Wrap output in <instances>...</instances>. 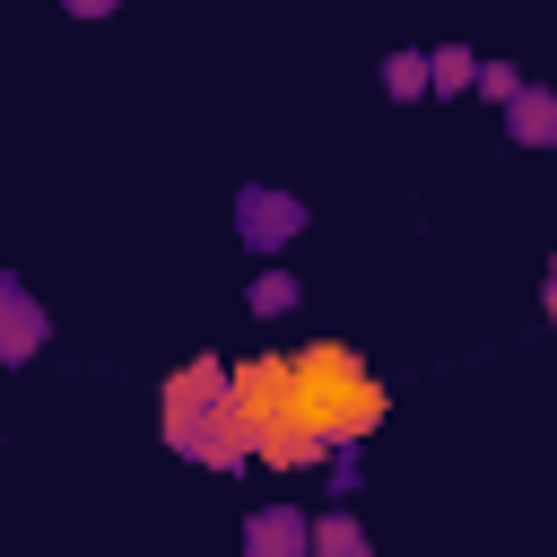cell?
Instances as JSON below:
<instances>
[{
  "mask_svg": "<svg viewBox=\"0 0 557 557\" xmlns=\"http://www.w3.org/2000/svg\"><path fill=\"white\" fill-rule=\"evenodd\" d=\"M44 339H52L44 305H35L17 278H0V366H35V357H44Z\"/></svg>",
  "mask_w": 557,
  "mask_h": 557,
  "instance_id": "obj_6",
  "label": "cell"
},
{
  "mask_svg": "<svg viewBox=\"0 0 557 557\" xmlns=\"http://www.w3.org/2000/svg\"><path fill=\"white\" fill-rule=\"evenodd\" d=\"M296 296H305V287H296V278H287V270H278V261H270V270H261V278H252V296H244V305H252V313H261V322H278V313H296Z\"/></svg>",
  "mask_w": 557,
  "mask_h": 557,
  "instance_id": "obj_11",
  "label": "cell"
},
{
  "mask_svg": "<svg viewBox=\"0 0 557 557\" xmlns=\"http://www.w3.org/2000/svg\"><path fill=\"white\" fill-rule=\"evenodd\" d=\"M244 557H313V513L305 505H252L244 513Z\"/></svg>",
  "mask_w": 557,
  "mask_h": 557,
  "instance_id": "obj_5",
  "label": "cell"
},
{
  "mask_svg": "<svg viewBox=\"0 0 557 557\" xmlns=\"http://www.w3.org/2000/svg\"><path fill=\"white\" fill-rule=\"evenodd\" d=\"M287 366H296V418H305L331 453H357V444L383 435V418H392V383H383L348 339H305Z\"/></svg>",
  "mask_w": 557,
  "mask_h": 557,
  "instance_id": "obj_2",
  "label": "cell"
},
{
  "mask_svg": "<svg viewBox=\"0 0 557 557\" xmlns=\"http://www.w3.org/2000/svg\"><path fill=\"white\" fill-rule=\"evenodd\" d=\"M540 313H548V331H557V261H548V287H540Z\"/></svg>",
  "mask_w": 557,
  "mask_h": 557,
  "instance_id": "obj_13",
  "label": "cell"
},
{
  "mask_svg": "<svg viewBox=\"0 0 557 557\" xmlns=\"http://www.w3.org/2000/svg\"><path fill=\"white\" fill-rule=\"evenodd\" d=\"M426 70H435V96H479V70H487V61H479L470 44H435Z\"/></svg>",
  "mask_w": 557,
  "mask_h": 557,
  "instance_id": "obj_9",
  "label": "cell"
},
{
  "mask_svg": "<svg viewBox=\"0 0 557 557\" xmlns=\"http://www.w3.org/2000/svg\"><path fill=\"white\" fill-rule=\"evenodd\" d=\"M383 96H392V104H418V96H435V70H426V52H392V61H383Z\"/></svg>",
  "mask_w": 557,
  "mask_h": 557,
  "instance_id": "obj_10",
  "label": "cell"
},
{
  "mask_svg": "<svg viewBox=\"0 0 557 557\" xmlns=\"http://www.w3.org/2000/svg\"><path fill=\"white\" fill-rule=\"evenodd\" d=\"M522 87H531V78H522L513 61H487V70H479V96H487L496 113H513V104H522Z\"/></svg>",
  "mask_w": 557,
  "mask_h": 557,
  "instance_id": "obj_12",
  "label": "cell"
},
{
  "mask_svg": "<svg viewBox=\"0 0 557 557\" xmlns=\"http://www.w3.org/2000/svg\"><path fill=\"white\" fill-rule=\"evenodd\" d=\"M313 557H374V540H366V522L348 513V496L313 513Z\"/></svg>",
  "mask_w": 557,
  "mask_h": 557,
  "instance_id": "obj_8",
  "label": "cell"
},
{
  "mask_svg": "<svg viewBox=\"0 0 557 557\" xmlns=\"http://www.w3.org/2000/svg\"><path fill=\"white\" fill-rule=\"evenodd\" d=\"M513 148H557V87H522V104L505 113Z\"/></svg>",
  "mask_w": 557,
  "mask_h": 557,
  "instance_id": "obj_7",
  "label": "cell"
},
{
  "mask_svg": "<svg viewBox=\"0 0 557 557\" xmlns=\"http://www.w3.org/2000/svg\"><path fill=\"white\" fill-rule=\"evenodd\" d=\"M157 435H165V453L191 461V470H218V479L252 470V435H244V418H235V366H226V357H183V366H165V383H157Z\"/></svg>",
  "mask_w": 557,
  "mask_h": 557,
  "instance_id": "obj_1",
  "label": "cell"
},
{
  "mask_svg": "<svg viewBox=\"0 0 557 557\" xmlns=\"http://www.w3.org/2000/svg\"><path fill=\"white\" fill-rule=\"evenodd\" d=\"M235 418H244V435H252V470H270V479H305V470H331V461H339V453L296 418V366H287L278 348L235 357Z\"/></svg>",
  "mask_w": 557,
  "mask_h": 557,
  "instance_id": "obj_3",
  "label": "cell"
},
{
  "mask_svg": "<svg viewBox=\"0 0 557 557\" xmlns=\"http://www.w3.org/2000/svg\"><path fill=\"white\" fill-rule=\"evenodd\" d=\"M235 235H244V244L270 261L278 244H296V235H305V200H296V191H270V183H252V191L235 200Z\"/></svg>",
  "mask_w": 557,
  "mask_h": 557,
  "instance_id": "obj_4",
  "label": "cell"
}]
</instances>
